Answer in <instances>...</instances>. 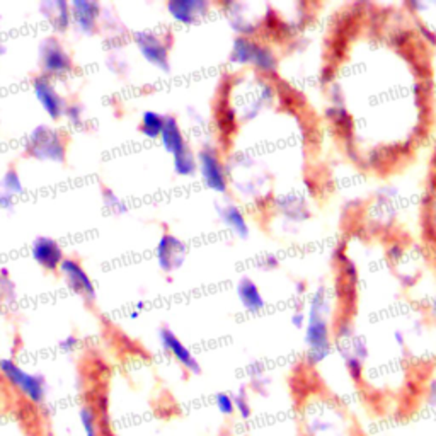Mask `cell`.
I'll return each instance as SVG.
<instances>
[{
	"instance_id": "1",
	"label": "cell",
	"mask_w": 436,
	"mask_h": 436,
	"mask_svg": "<svg viewBox=\"0 0 436 436\" xmlns=\"http://www.w3.org/2000/svg\"><path fill=\"white\" fill-rule=\"evenodd\" d=\"M305 312V360L310 368H319L334 354V326L338 317L333 319V297L327 286L319 285L314 290Z\"/></svg>"
},
{
	"instance_id": "2",
	"label": "cell",
	"mask_w": 436,
	"mask_h": 436,
	"mask_svg": "<svg viewBox=\"0 0 436 436\" xmlns=\"http://www.w3.org/2000/svg\"><path fill=\"white\" fill-rule=\"evenodd\" d=\"M0 375L12 389L23 394V397L31 404H41L46 399V380L43 375L26 371L9 358L0 360Z\"/></svg>"
},
{
	"instance_id": "3",
	"label": "cell",
	"mask_w": 436,
	"mask_h": 436,
	"mask_svg": "<svg viewBox=\"0 0 436 436\" xmlns=\"http://www.w3.org/2000/svg\"><path fill=\"white\" fill-rule=\"evenodd\" d=\"M26 152L27 155L38 160L62 164L65 160L67 145L58 130L48 127V124H38L27 136Z\"/></svg>"
},
{
	"instance_id": "4",
	"label": "cell",
	"mask_w": 436,
	"mask_h": 436,
	"mask_svg": "<svg viewBox=\"0 0 436 436\" xmlns=\"http://www.w3.org/2000/svg\"><path fill=\"white\" fill-rule=\"evenodd\" d=\"M39 62H41L43 75L46 77L67 75L74 68L72 56L55 36H48L39 44Z\"/></svg>"
},
{
	"instance_id": "5",
	"label": "cell",
	"mask_w": 436,
	"mask_h": 436,
	"mask_svg": "<svg viewBox=\"0 0 436 436\" xmlns=\"http://www.w3.org/2000/svg\"><path fill=\"white\" fill-rule=\"evenodd\" d=\"M198 167H200L201 177H203L205 184L208 186L212 191L224 195L229 189V179L227 171H225L224 162H222L220 155L215 150V147L207 145L198 152Z\"/></svg>"
},
{
	"instance_id": "6",
	"label": "cell",
	"mask_w": 436,
	"mask_h": 436,
	"mask_svg": "<svg viewBox=\"0 0 436 436\" xmlns=\"http://www.w3.org/2000/svg\"><path fill=\"white\" fill-rule=\"evenodd\" d=\"M135 43L140 53L150 65L162 72L171 70V62H169V46H171V43H169V39L153 33V31H140V33L135 34Z\"/></svg>"
},
{
	"instance_id": "7",
	"label": "cell",
	"mask_w": 436,
	"mask_h": 436,
	"mask_svg": "<svg viewBox=\"0 0 436 436\" xmlns=\"http://www.w3.org/2000/svg\"><path fill=\"white\" fill-rule=\"evenodd\" d=\"M186 254H188L186 242L181 241L179 237L172 236V233H164L155 249L157 262H159V268L164 273H172L179 269L184 264Z\"/></svg>"
},
{
	"instance_id": "8",
	"label": "cell",
	"mask_w": 436,
	"mask_h": 436,
	"mask_svg": "<svg viewBox=\"0 0 436 436\" xmlns=\"http://www.w3.org/2000/svg\"><path fill=\"white\" fill-rule=\"evenodd\" d=\"M33 91L36 99L39 101L44 113L50 116L51 120H60L62 116H65L67 111V103L62 96L58 94L53 84H51V79L46 75H38L33 79Z\"/></svg>"
},
{
	"instance_id": "9",
	"label": "cell",
	"mask_w": 436,
	"mask_h": 436,
	"mask_svg": "<svg viewBox=\"0 0 436 436\" xmlns=\"http://www.w3.org/2000/svg\"><path fill=\"white\" fill-rule=\"evenodd\" d=\"M58 271L65 278L68 288H70L72 292L80 295V297H84L89 302L94 300L96 286L92 283L89 273H86V269L80 266L79 261L72 259V257H65L62 264H60Z\"/></svg>"
},
{
	"instance_id": "10",
	"label": "cell",
	"mask_w": 436,
	"mask_h": 436,
	"mask_svg": "<svg viewBox=\"0 0 436 436\" xmlns=\"http://www.w3.org/2000/svg\"><path fill=\"white\" fill-rule=\"evenodd\" d=\"M159 339L165 353L171 354L184 370L191 371V373H200L201 371L200 361L196 360L195 354L191 353V350H189L188 346H186L184 342L169 329V327H162V329L159 331Z\"/></svg>"
},
{
	"instance_id": "11",
	"label": "cell",
	"mask_w": 436,
	"mask_h": 436,
	"mask_svg": "<svg viewBox=\"0 0 436 436\" xmlns=\"http://www.w3.org/2000/svg\"><path fill=\"white\" fill-rule=\"evenodd\" d=\"M31 257L46 271H56L60 269L65 256H63L62 245L51 237H38L31 244Z\"/></svg>"
},
{
	"instance_id": "12",
	"label": "cell",
	"mask_w": 436,
	"mask_h": 436,
	"mask_svg": "<svg viewBox=\"0 0 436 436\" xmlns=\"http://www.w3.org/2000/svg\"><path fill=\"white\" fill-rule=\"evenodd\" d=\"M70 9L72 21L79 27L80 33H94L101 15V4L96 2V0H74V2H70Z\"/></svg>"
},
{
	"instance_id": "13",
	"label": "cell",
	"mask_w": 436,
	"mask_h": 436,
	"mask_svg": "<svg viewBox=\"0 0 436 436\" xmlns=\"http://www.w3.org/2000/svg\"><path fill=\"white\" fill-rule=\"evenodd\" d=\"M167 11L177 23L195 24L208 14L210 2L207 0H169Z\"/></svg>"
},
{
	"instance_id": "14",
	"label": "cell",
	"mask_w": 436,
	"mask_h": 436,
	"mask_svg": "<svg viewBox=\"0 0 436 436\" xmlns=\"http://www.w3.org/2000/svg\"><path fill=\"white\" fill-rule=\"evenodd\" d=\"M236 292L237 297H239L241 305L244 307V310H248L249 314L261 312V310L266 307L264 297H262L259 286H257V283L252 280V278L249 276L241 278L239 283L236 286Z\"/></svg>"
},
{
	"instance_id": "15",
	"label": "cell",
	"mask_w": 436,
	"mask_h": 436,
	"mask_svg": "<svg viewBox=\"0 0 436 436\" xmlns=\"http://www.w3.org/2000/svg\"><path fill=\"white\" fill-rule=\"evenodd\" d=\"M160 142H162V147L165 148V152L171 153L172 157L179 155L184 150H188V142L184 139V133L181 130L179 123L174 116H165V124L162 135H160Z\"/></svg>"
},
{
	"instance_id": "16",
	"label": "cell",
	"mask_w": 436,
	"mask_h": 436,
	"mask_svg": "<svg viewBox=\"0 0 436 436\" xmlns=\"http://www.w3.org/2000/svg\"><path fill=\"white\" fill-rule=\"evenodd\" d=\"M218 217L227 227L236 233L239 239H248L249 237V224L245 220L244 212L233 203H224L217 207Z\"/></svg>"
},
{
	"instance_id": "17",
	"label": "cell",
	"mask_w": 436,
	"mask_h": 436,
	"mask_svg": "<svg viewBox=\"0 0 436 436\" xmlns=\"http://www.w3.org/2000/svg\"><path fill=\"white\" fill-rule=\"evenodd\" d=\"M41 12L48 23L53 26L55 31L58 33H65L72 23V9L70 4L65 0H56V2H43Z\"/></svg>"
},
{
	"instance_id": "18",
	"label": "cell",
	"mask_w": 436,
	"mask_h": 436,
	"mask_svg": "<svg viewBox=\"0 0 436 436\" xmlns=\"http://www.w3.org/2000/svg\"><path fill=\"white\" fill-rule=\"evenodd\" d=\"M257 41H254L249 36H237L232 41V50H230V62L237 65H251L254 50H256Z\"/></svg>"
},
{
	"instance_id": "19",
	"label": "cell",
	"mask_w": 436,
	"mask_h": 436,
	"mask_svg": "<svg viewBox=\"0 0 436 436\" xmlns=\"http://www.w3.org/2000/svg\"><path fill=\"white\" fill-rule=\"evenodd\" d=\"M251 65L256 68V70L262 72V74H274V72L278 70V58L271 48L257 41Z\"/></svg>"
},
{
	"instance_id": "20",
	"label": "cell",
	"mask_w": 436,
	"mask_h": 436,
	"mask_svg": "<svg viewBox=\"0 0 436 436\" xmlns=\"http://www.w3.org/2000/svg\"><path fill=\"white\" fill-rule=\"evenodd\" d=\"M165 124V116L157 111H145L140 121V133L148 140L160 139Z\"/></svg>"
},
{
	"instance_id": "21",
	"label": "cell",
	"mask_w": 436,
	"mask_h": 436,
	"mask_svg": "<svg viewBox=\"0 0 436 436\" xmlns=\"http://www.w3.org/2000/svg\"><path fill=\"white\" fill-rule=\"evenodd\" d=\"M79 419L84 436H103L101 433V419L94 404H84L79 409Z\"/></svg>"
},
{
	"instance_id": "22",
	"label": "cell",
	"mask_w": 436,
	"mask_h": 436,
	"mask_svg": "<svg viewBox=\"0 0 436 436\" xmlns=\"http://www.w3.org/2000/svg\"><path fill=\"white\" fill-rule=\"evenodd\" d=\"M174 159V172L177 176H183V177H191L196 174L198 171V159L195 157V153L191 152V148L184 150L179 155L172 157Z\"/></svg>"
},
{
	"instance_id": "23",
	"label": "cell",
	"mask_w": 436,
	"mask_h": 436,
	"mask_svg": "<svg viewBox=\"0 0 436 436\" xmlns=\"http://www.w3.org/2000/svg\"><path fill=\"white\" fill-rule=\"evenodd\" d=\"M0 188H2L4 193H9V195L15 196L24 193V186L21 183V177H19L18 171L15 169H7V172L4 174L2 181H0Z\"/></svg>"
},
{
	"instance_id": "24",
	"label": "cell",
	"mask_w": 436,
	"mask_h": 436,
	"mask_svg": "<svg viewBox=\"0 0 436 436\" xmlns=\"http://www.w3.org/2000/svg\"><path fill=\"white\" fill-rule=\"evenodd\" d=\"M233 402H236V413H239L242 419H249L252 416V404L249 399L248 389L241 387L239 392L233 394Z\"/></svg>"
},
{
	"instance_id": "25",
	"label": "cell",
	"mask_w": 436,
	"mask_h": 436,
	"mask_svg": "<svg viewBox=\"0 0 436 436\" xmlns=\"http://www.w3.org/2000/svg\"><path fill=\"white\" fill-rule=\"evenodd\" d=\"M101 196H103L104 207L111 210V212H115V213H127V210H128L127 203H124V201L121 200V198L116 195V193L113 191V189L103 188V189H101Z\"/></svg>"
},
{
	"instance_id": "26",
	"label": "cell",
	"mask_w": 436,
	"mask_h": 436,
	"mask_svg": "<svg viewBox=\"0 0 436 436\" xmlns=\"http://www.w3.org/2000/svg\"><path fill=\"white\" fill-rule=\"evenodd\" d=\"M215 406L218 413L224 416H232L236 413V402H233V395L229 392H218L215 395Z\"/></svg>"
},
{
	"instance_id": "27",
	"label": "cell",
	"mask_w": 436,
	"mask_h": 436,
	"mask_svg": "<svg viewBox=\"0 0 436 436\" xmlns=\"http://www.w3.org/2000/svg\"><path fill=\"white\" fill-rule=\"evenodd\" d=\"M82 115H84V109L80 108L79 104H68L67 106L65 116L72 124H77V127H80V124H82Z\"/></svg>"
},
{
	"instance_id": "28",
	"label": "cell",
	"mask_w": 436,
	"mask_h": 436,
	"mask_svg": "<svg viewBox=\"0 0 436 436\" xmlns=\"http://www.w3.org/2000/svg\"><path fill=\"white\" fill-rule=\"evenodd\" d=\"M290 322H292V326L295 327L297 331H302L304 333L305 329V322H307V312L305 309H295L292 312V316H290Z\"/></svg>"
},
{
	"instance_id": "29",
	"label": "cell",
	"mask_w": 436,
	"mask_h": 436,
	"mask_svg": "<svg viewBox=\"0 0 436 436\" xmlns=\"http://www.w3.org/2000/svg\"><path fill=\"white\" fill-rule=\"evenodd\" d=\"M77 346H79V338L77 336H67L63 341H60V350L67 354L74 353Z\"/></svg>"
},
{
	"instance_id": "30",
	"label": "cell",
	"mask_w": 436,
	"mask_h": 436,
	"mask_svg": "<svg viewBox=\"0 0 436 436\" xmlns=\"http://www.w3.org/2000/svg\"><path fill=\"white\" fill-rule=\"evenodd\" d=\"M0 207H2V208H12V207H14V196L9 195V193L0 191Z\"/></svg>"
},
{
	"instance_id": "31",
	"label": "cell",
	"mask_w": 436,
	"mask_h": 436,
	"mask_svg": "<svg viewBox=\"0 0 436 436\" xmlns=\"http://www.w3.org/2000/svg\"><path fill=\"white\" fill-rule=\"evenodd\" d=\"M278 266V259L274 256H268L264 259H261V268L264 269H274Z\"/></svg>"
},
{
	"instance_id": "32",
	"label": "cell",
	"mask_w": 436,
	"mask_h": 436,
	"mask_svg": "<svg viewBox=\"0 0 436 436\" xmlns=\"http://www.w3.org/2000/svg\"><path fill=\"white\" fill-rule=\"evenodd\" d=\"M430 314L433 316L435 322H436V297L431 298V302H430Z\"/></svg>"
},
{
	"instance_id": "33",
	"label": "cell",
	"mask_w": 436,
	"mask_h": 436,
	"mask_svg": "<svg viewBox=\"0 0 436 436\" xmlns=\"http://www.w3.org/2000/svg\"><path fill=\"white\" fill-rule=\"evenodd\" d=\"M6 53V46H4V43L0 41V55H4Z\"/></svg>"
}]
</instances>
